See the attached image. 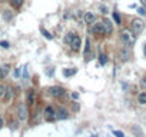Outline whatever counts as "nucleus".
Wrapping results in <instances>:
<instances>
[{
    "label": "nucleus",
    "instance_id": "nucleus-1",
    "mask_svg": "<svg viewBox=\"0 0 146 137\" xmlns=\"http://www.w3.org/2000/svg\"><path fill=\"white\" fill-rule=\"evenodd\" d=\"M120 40H122V43L126 47H132L135 44V41H136V34L132 30H129V29H123L120 32Z\"/></svg>",
    "mask_w": 146,
    "mask_h": 137
},
{
    "label": "nucleus",
    "instance_id": "nucleus-2",
    "mask_svg": "<svg viewBox=\"0 0 146 137\" xmlns=\"http://www.w3.org/2000/svg\"><path fill=\"white\" fill-rule=\"evenodd\" d=\"M143 29H145V22L142 20V19H133L132 20V24H130V30L137 36V34H140L142 32H143Z\"/></svg>",
    "mask_w": 146,
    "mask_h": 137
},
{
    "label": "nucleus",
    "instance_id": "nucleus-3",
    "mask_svg": "<svg viewBox=\"0 0 146 137\" xmlns=\"http://www.w3.org/2000/svg\"><path fill=\"white\" fill-rule=\"evenodd\" d=\"M92 32H93V33H95L96 36H103V34H106V30H105V24H103V20L93 23V26H92Z\"/></svg>",
    "mask_w": 146,
    "mask_h": 137
},
{
    "label": "nucleus",
    "instance_id": "nucleus-4",
    "mask_svg": "<svg viewBox=\"0 0 146 137\" xmlns=\"http://www.w3.org/2000/svg\"><path fill=\"white\" fill-rule=\"evenodd\" d=\"M49 92H50V94H52L53 97H56V99H62V97H66V90H64L63 87H59V86H53V87H50V89H49Z\"/></svg>",
    "mask_w": 146,
    "mask_h": 137
},
{
    "label": "nucleus",
    "instance_id": "nucleus-5",
    "mask_svg": "<svg viewBox=\"0 0 146 137\" xmlns=\"http://www.w3.org/2000/svg\"><path fill=\"white\" fill-rule=\"evenodd\" d=\"M80 44H82V39H80V36L73 34V37H72V40H70V43H69L70 49H72L73 51H79V50H80Z\"/></svg>",
    "mask_w": 146,
    "mask_h": 137
},
{
    "label": "nucleus",
    "instance_id": "nucleus-6",
    "mask_svg": "<svg viewBox=\"0 0 146 137\" xmlns=\"http://www.w3.org/2000/svg\"><path fill=\"white\" fill-rule=\"evenodd\" d=\"M17 116H19V120H22V121H25V120L27 119L29 110H27V106H26L25 103H20V104L17 106Z\"/></svg>",
    "mask_w": 146,
    "mask_h": 137
},
{
    "label": "nucleus",
    "instance_id": "nucleus-7",
    "mask_svg": "<svg viewBox=\"0 0 146 137\" xmlns=\"http://www.w3.org/2000/svg\"><path fill=\"white\" fill-rule=\"evenodd\" d=\"M117 56H119V59H120L122 61H127V60L130 59V50H129V47H122V49L119 50Z\"/></svg>",
    "mask_w": 146,
    "mask_h": 137
},
{
    "label": "nucleus",
    "instance_id": "nucleus-8",
    "mask_svg": "<svg viewBox=\"0 0 146 137\" xmlns=\"http://www.w3.org/2000/svg\"><path fill=\"white\" fill-rule=\"evenodd\" d=\"M67 117H69V114H67V110H66V109H63V107H57V109H56V119L64 120V119H67Z\"/></svg>",
    "mask_w": 146,
    "mask_h": 137
},
{
    "label": "nucleus",
    "instance_id": "nucleus-9",
    "mask_svg": "<svg viewBox=\"0 0 146 137\" xmlns=\"http://www.w3.org/2000/svg\"><path fill=\"white\" fill-rule=\"evenodd\" d=\"M103 24H105V30H106V36H110L113 33V23L109 19H103Z\"/></svg>",
    "mask_w": 146,
    "mask_h": 137
},
{
    "label": "nucleus",
    "instance_id": "nucleus-10",
    "mask_svg": "<svg viewBox=\"0 0 146 137\" xmlns=\"http://www.w3.org/2000/svg\"><path fill=\"white\" fill-rule=\"evenodd\" d=\"M9 70H10V66H9V64L0 66V79H5V77L9 74Z\"/></svg>",
    "mask_w": 146,
    "mask_h": 137
},
{
    "label": "nucleus",
    "instance_id": "nucleus-11",
    "mask_svg": "<svg viewBox=\"0 0 146 137\" xmlns=\"http://www.w3.org/2000/svg\"><path fill=\"white\" fill-rule=\"evenodd\" d=\"M83 20H85V23H86V24H90V23H93V22L96 20V16H95L92 12H88V13H85Z\"/></svg>",
    "mask_w": 146,
    "mask_h": 137
},
{
    "label": "nucleus",
    "instance_id": "nucleus-12",
    "mask_svg": "<svg viewBox=\"0 0 146 137\" xmlns=\"http://www.w3.org/2000/svg\"><path fill=\"white\" fill-rule=\"evenodd\" d=\"M44 114H46L47 120H53V119H56V110H53L52 107H46V109H44Z\"/></svg>",
    "mask_w": 146,
    "mask_h": 137
},
{
    "label": "nucleus",
    "instance_id": "nucleus-13",
    "mask_svg": "<svg viewBox=\"0 0 146 137\" xmlns=\"http://www.w3.org/2000/svg\"><path fill=\"white\" fill-rule=\"evenodd\" d=\"M36 100V93L35 90H29L27 92V104H33Z\"/></svg>",
    "mask_w": 146,
    "mask_h": 137
},
{
    "label": "nucleus",
    "instance_id": "nucleus-14",
    "mask_svg": "<svg viewBox=\"0 0 146 137\" xmlns=\"http://www.w3.org/2000/svg\"><path fill=\"white\" fill-rule=\"evenodd\" d=\"M13 89L12 87H7V90H6V94H5V100L6 101H9V100H12L13 99Z\"/></svg>",
    "mask_w": 146,
    "mask_h": 137
},
{
    "label": "nucleus",
    "instance_id": "nucleus-15",
    "mask_svg": "<svg viewBox=\"0 0 146 137\" xmlns=\"http://www.w3.org/2000/svg\"><path fill=\"white\" fill-rule=\"evenodd\" d=\"M132 133H133V134H137V137H145V134H143V131L140 130L139 126H133V127H132Z\"/></svg>",
    "mask_w": 146,
    "mask_h": 137
},
{
    "label": "nucleus",
    "instance_id": "nucleus-16",
    "mask_svg": "<svg viewBox=\"0 0 146 137\" xmlns=\"http://www.w3.org/2000/svg\"><path fill=\"white\" fill-rule=\"evenodd\" d=\"M63 74L66 77H70L73 74H76V68H66V70H63Z\"/></svg>",
    "mask_w": 146,
    "mask_h": 137
},
{
    "label": "nucleus",
    "instance_id": "nucleus-17",
    "mask_svg": "<svg viewBox=\"0 0 146 137\" xmlns=\"http://www.w3.org/2000/svg\"><path fill=\"white\" fill-rule=\"evenodd\" d=\"M10 2V5L15 7V9H19L22 5H23V0H9Z\"/></svg>",
    "mask_w": 146,
    "mask_h": 137
},
{
    "label": "nucleus",
    "instance_id": "nucleus-18",
    "mask_svg": "<svg viewBox=\"0 0 146 137\" xmlns=\"http://www.w3.org/2000/svg\"><path fill=\"white\" fill-rule=\"evenodd\" d=\"M89 51H90V40L88 39L86 40V47H85V57H86V60L89 59Z\"/></svg>",
    "mask_w": 146,
    "mask_h": 137
},
{
    "label": "nucleus",
    "instance_id": "nucleus-19",
    "mask_svg": "<svg viewBox=\"0 0 146 137\" xmlns=\"http://www.w3.org/2000/svg\"><path fill=\"white\" fill-rule=\"evenodd\" d=\"M137 100H139L140 104H146V93H145V92L140 93V94L137 96Z\"/></svg>",
    "mask_w": 146,
    "mask_h": 137
},
{
    "label": "nucleus",
    "instance_id": "nucleus-20",
    "mask_svg": "<svg viewBox=\"0 0 146 137\" xmlns=\"http://www.w3.org/2000/svg\"><path fill=\"white\" fill-rule=\"evenodd\" d=\"M99 63H100L102 66L108 63V57H106V54H100V56H99Z\"/></svg>",
    "mask_w": 146,
    "mask_h": 137
},
{
    "label": "nucleus",
    "instance_id": "nucleus-21",
    "mask_svg": "<svg viewBox=\"0 0 146 137\" xmlns=\"http://www.w3.org/2000/svg\"><path fill=\"white\" fill-rule=\"evenodd\" d=\"M6 90H7V87L5 84H0V97H3L6 94Z\"/></svg>",
    "mask_w": 146,
    "mask_h": 137
},
{
    "label": "nucleus",
    "instance_id": "nucleus-22",
    "mask_svg": "<svg viewBox=\"0 0 146 137\" xmlns=\"http://www.w3.org/2000/svg\"><path fill=\"white\" fill-rule=\"evenodd\" d=\"M73 34H75V33H67L66 36H64V43H70V40H72V37H73Z\"/></svg>",
    "mask_w": 146,
    "mask_h": 137
},
{
    "label": "nucleus",
    "instance_id": "nucleus-23",
    "mask_svg": "<svg viewBox=\"0 0 146 137\" xmlns=\"http://www.w3.org/2000/svg\"><path fill=\"white\" fill-rule=\"evenodd\" d=\"M42 33H43V36H44L46 39H49V40H52V39H53V36H52V34H50V33H49L47 30H44V29H42Z\"/></svg>",
    "mask_w": 146,
    "mask_h": 137
},
{
    "label": "nucleus",
    "instance_id": "nucleus-24",
    "mask_svg": "<svg viewBox=\"0 0 146 137\" xmlns=\"http://www.w3.org/2000/svg\"><path fill=\"white\" fill-rule=\"evenodd\" d=\"M113 19H115V22H116V24H120V16H119V13H116V12H113Z\"/></svg>",
    "mask_w": 146,
    "mask_h": 137
},
{
    "label": "nucleus",
    "instance_id": "nucleus-25",
    "mask_svg": "<svg viewBox=\"0 0 146 137\" xmlns=\"http://www.w3.org/2000/svg\"><path fill=\"white\" fill-rule=\"evenodd\" d=\"M113 134H115L116 137H125V134H123L122 131H119V130H113Z\"/></svg>",
    "mask_w": 146,
    "mask_h": 137
},
{
    "label": "nucleus",
    "instance_id": "nucleus-26",
    "mask_svg": "<svg viewBox=\"0 0 146 137\" xmlns=\"http://www.w3.org/2000/svg\"><path fill=\"white\" fill-rule=\"evenodd\" d=\"M137 12H139V14H140V16H145V14H146V10H145L143 7H139V9H137Z\"/></svg>",
    "mask_w": 146,
    "mask_h": 137
},
{
    "label": "nucleus",
    "instance_id": "nucleus-27",
    "mask_svg": "<svg viewBox=\"0 0 146 137\" xmlns=\"http://www.w3.org/2000/svg\"><path fill=\"white\" fill-rule=\"evenodd\" d=\"M140 86H142L143 89H146V76L142 79V82H140Z\"/></svg>",
    "mask_w": 146,
    "mask_h": 137
},
{
    "label": "nucleus",
    "instance_id": "nucleus-28",
    "mask_svg": "<svg viewBox=\"0 0 146 137\" xmlns=\"http://www.w3.org/2000/svg\"><path fill=\"white\" fill-rule=\"evenodd\" d=\"M0 46L5 47V49H7V47H9V43H7V41H0Z\"/></svg>",
    "mask_w": 146,
    "mask_h": 137
},
{
    "label": "nucleus",
    "instance_id": "nucleus-29",
    "mask_svg": "<svg viewBox=\"0 0 146 137\" xmlns=\"http://www.w3.org/2000/svg\"><path fill=\"white\" fill-rule=\"evenodd\" d=\"M100 12L102 13H108V7L106 6H100Z\"/></svg>",
    "mask_w": 146,
    "mask_h": 137
},
{
    "label": "nucleus",
    "instance_id": "nucleus-30",
    "mask_svg": "<svg viewBox=\"0 0 146 137\" xmlns=\"http://www.w3.org/2000/svg\"><path fill=\"white\" fill-rule=\"evenodd\" d=\"M72 97H73V99H78V97H79V94H78V93H73V94H72Z\"/></svg>",
    "mask_w": 146,
    "mask_h": 137
},
{
    "label": "nucleus",
    "instance_id": "nucleus-31",
    "mask_svg": "<svg viewBox=\"0 0 146 137\" xmlns=\"http://www.w3.org/2000/svg\"><path fill=\"white\" fill-rule=\"evenodd\" d=\"M19 74H20V70H16V72H15V76L19 77Z\"/></svg>",
    "mask_w": 146,
    "mask_h": 137
},
{
    "label": "nucleus",
    "instance_id": "nucleus-32",
    "mask_svg": "<svg viewBox=\"0 0 146 137\" xmlns=\"http://www.w3.org/2000/svg\"><path fill=\"white\" fill-rule=\"evenodd\" d=\"M143 54H145V57H146V43H145V46H143Z\"/></svg>",
    "mask_w": 146,
    "mask_h": 137
},
{
    "label": "nucleus",
    "instance_id": "nucleus-33",
    "mask_svg": "<svg viewBox=\"0 0 146 137\" xmlns=\"http://www.w3.org/2000/svg\"><path fill=\"white\" fill-rule=\"evenodd\" d=\"M2 127H3V120L0 119V128H2Z\"/></svg>",
    "mask_w": 146,
    "mask_h": 137
},
{
    "label": "nucleus",
    "instance_id": "nucleus-34",
    "mask_svg": "<svg viewBox=\"0 0 146 137\" xmlns=\"http://www.w3.org/2000/svg\"><path fill=\"white\" fill-rule=\"evenodd\" d=\"M140 2H142L143 5H146V0H140Z\"/></svg>",
    "mask_w": 146,
    "mask_h": 137
},
{
    "label": "nucleus",
    "instance_id": "nucleus-35",
    "mask_svg": "<svg viewBox=\"0 0 146 137\" xmlns=\"http://www.w3.org/2000/svg\"><path fill=\"white\" fill-rule=\"evenodd\" d=\"M0 2H5V0H0Z\"/></svg>",
    "mask_w": 146,
    "mask_h": 137
},
{
    "label": "nucleus",
    "instance_id": "nucleus-36",
    "mask_svg": "<svg viewBox=\"0 0 146 137\" xmlns=\"http://www.w3.org/2000/svg\"><path fill=\"white\" fill-rule=\"evenodd\" d=\"M93 137H98V136H93Z\"/></svg>",
    "mask_w": 146,
    "mask_h": 137
}]
</instances>
